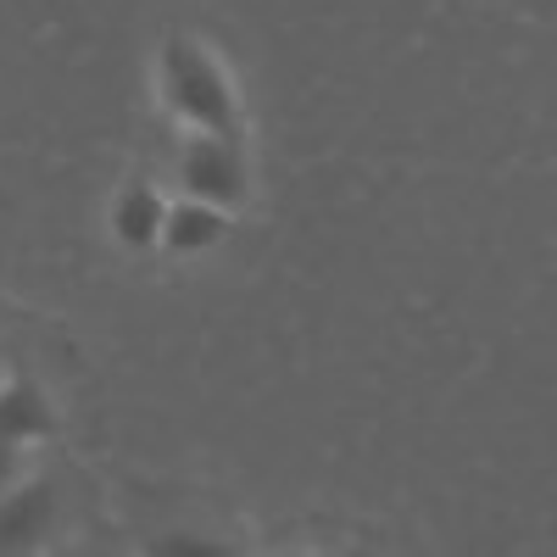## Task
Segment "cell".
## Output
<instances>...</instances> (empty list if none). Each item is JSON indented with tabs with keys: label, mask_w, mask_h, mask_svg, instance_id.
I'll return each instance as SVG.
<instances>
[{
	"label": "cell",
	"mask_w": 557,
	"mask_h": 557,
	"mask_svg": "<svg viewBox=\"0 0 557 557\" xmlns=\"http://www.w3.org/2000/svg\"><path fill=\"white\" fill-rule=\"evenodd\" d=\"M162 223H168V201L151 184L146 178L123 184L117 201H112V240L123 251H151V246H162Z\"/></svg>",
	"instance_id": "3957f363"
},
{
	"label": "cell",
	"mask_w": 557,
	"mask_h": 557,
	"mask_svg": "<svg viewBox=\"0 0 557 557\" xmlns=\"http://www.w3.org/2000/svg\"><path fill=\"white\" fill-rule=\"evenodd\" d=\"M178 190L201 196V201H212L223 212H235L251 196V173H246V157L235 146V134L196 128L190 139H184L178 146Z\"/></svg>",
	"instance_id": "7a4b0ae2"
},
{
	"label": "cell",
	"mask_w": 557,
	"mask_h": 557,
	"mask_svg": "<svg viewBox=\"0 0 557 557\" xmlns=\"http://www.w3.org/2000/svg\"><path fill=\"white\" fill-rule=\"evenodd\" d=\"M223 235H228V212H223V207H212V201H201V196L168 201L162 251H173V257H201V251H212Z\"/></svg>",
	"instance_id": "277c9868"
},
{
	"label": "cell",
	"mask_w": 557,
	"mask_h": 557,
	"mask_svg": "<svg viewBox=\"0 0 557 557\" xmlns=\"http://www.w3.org/2000/svg\"><path fill=\"white\" fill-rule=\"evenodd\" d=\"M157 84H162V107H168L178 123L207 128V134H235V128H240L235 84H228L223 62L207 51L201 39H190V34L162 39Z\"/></svg>",
	"instance_id": "6da1fadb"
},
{
	"label": "cell",
	"mask_w": 557,
	"mask_h": 557,
	"mask_svg": "<svg viewBox=\"0 0 557 557\" xmlns=\"http://www.w3.org/2000/svg\"><path fill=\"white\" fill-rule=\"evenodd\" d=\"M23 451H28V446H17V441L0 435V496L23 485Z\"/></svg>",
	"instance_id": "52a82bcc"
},
{
	"label": "cell",
	"mask_w": 557,
	"mask_h": 557,
	"mask_svg": "<svg viewBox=\"0 0 557 557\" xmlns=\"http://www.w3.org/2000/svg\"><path fill=\"white\" fill-rule=\"evenodd\" d=\"M51 430H57V412L34 380H0V435L34 446V441H51Z\"/></svg>",
	"instance_id": "5b68a950"
},
{
	"label": "cell",
	"mask_w": 557,
	"mask_h": 557,
	"mask_svg": "<svg viewBox=\"0 0 557 557\" xmlns=\"http://www.w3.org/2000/svg\"><path fill=\"white\" fill-rule=\"evenodd\" d=\"M51 507H57V496H51V485H39V480H23L17 491H7L0 496V546H34L45 530H51Z\"/></svg>",
	"instance_id": "8992f818"
}]
</instances>
